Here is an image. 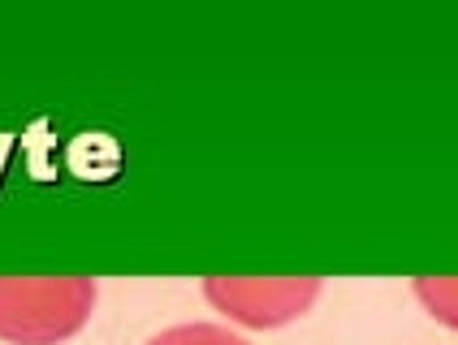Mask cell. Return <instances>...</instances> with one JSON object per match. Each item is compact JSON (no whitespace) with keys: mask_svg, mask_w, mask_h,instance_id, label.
<instances>
[{"mask_svg":"<svg viewBox=\"0 0 458 345\" xmlns=\"http://www.w3.org/2000/svg\"><path fill=\"white\" fill-rule=\"evenodd\" d=\"M91 276H0V341L61 345L96 311Z\"/></svg>","mask_w":458,"mask_h":345,"instance_id":"6da1fadb","label":"cell"},{"mask_svg":"<svg viewBox=\"0 0 458 345\" xmlns=\"http://www.w3.org/2000/svg\"><path fill=\"white\" fill-rule=\"evenodd\" d=\"M320 276H204V298L247 328H281L311 311Z\"/></svg>","mask_w":458,"mask_h":345,"instance_id":"7a4b0ae2","label":"cell"},{"mask_svg":"<svg viewBox=\"0 0 458 345\" xmlns=\"http://www.w3.org/2000/svg\"><path fill=\"white\" fill-rule=\"evenodd\" d=\"M415 298L428 307V316L458 328V276H415L411 281Z\"/></svg>","mask_w":458,"mask_h":345,"instance_id":"3957f363","label":"cell"},{"mask_svg":"<svg viewBox=\"0 0 458 345\" xmlns=\"http://www.w3.org/2000/svg\"><path fill=\"white\" fill-rule=\"evenodd\" d=\"M148 345H251L238 332H229L221 324H174L165 332H156Z\"/></svg>","mask_w":458,"mask_h":345,"instance_id":"277c9868","label":"cell"}]
</instances>
